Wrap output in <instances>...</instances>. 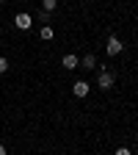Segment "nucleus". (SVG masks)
I'll return each mask as SVG.
<instances>
[{"instance_id": "nucleus-10", "label": "nucleus", "mask_w": 138, "mask_h": 155, "mask_svg": "<svg viewBox=\"0 0 138 155\" xmlns=\"http://www.w3.org/2000/svg\"><path fill=\"white\" fill-rule=\"evenodd\" d=\"M113 155H133V152H130V150H127V147H119V150H116V152H113Z\"/></svg>"}, {"instance_id": "nucleus-8", "label": "nucleus", "mask_w": 138, "mask_h": 155, "mask_svg": "<svg viewBox=\"0 0 138 155\" xmlns=\"http://www.w3.org/2000/svg\"><path fill=\"white\" fill-rule=\"evenodd\" d=\"M80 64H83V67H88V69H91V67H97V58H94V55H91V53H88V55H86V58H83V61H80Z\"/></svg>"}, {"instance_id": "nucleus-12", "label": "nucleus", "mask_w": 138, "mask_h": 155, "mask_svg": "<svg viewBox=\"0 0 138 155\" xmlns=\"http://www.w3.org/2000/svg\"><path fill=\"white\" fill-rule=\"evenodd\" d=\"M0 3H3V0H0Z\"/></svg>"}, {"instance_id": "nucleus-5", "label": "nucleus", "mask_w": 138, "mask_h": 155, "mask_svg": "<svg viewBox=\"0 0 138 155\" xmlns=\"http://www.w3.org/2000/svg\"><path fill=\"white\" fill-rule=\"evenodd\" d=\"M72 91H75V97H86V94H88V83H86V81H77V83L72 86Z\"/></svg>"}, {"instance_id": "nucleus-2", "label": "nucleus", "mask_w": 138, "mask_h": 155, "mask_svg": "<svg viewBox=\"0 0 138 155\" xmlns=\"http://www.w3.org/2000/svg\"><path fill=\"white\" fill-rule=\"evenodd\" d=\"M97 86H100V89H111V86H113V72H108V69H100Z\"/></svg>"}, {"instance_id": "nucleus-11", "label": "nucleus", "mask_w": 138, "mask_h": 155, "mask_svg": "<svg viewBox=\"0 0 138 155\" xmlns=\"http://www.w3.org/2000/svg\"><path fill=\"white\" fill-rule=\"evenodd\" d=\"M0 155H6V147H3V144H0Z\"/></svg>"}, {"instance_id": "nucleus-6", "label": "nucleus", "mask_w": 138, "mask_h": 155, "mask_svg": "<svg viewBox=\"0 0 138 155\" xmlns=\"http://www.w3.org/2000/svg\"><path fill=\"white\" fill-rule=\"evenodd\" d=\"M55 6H58V0H42V11H47V14H50Z\"/></svg>"}, {"instance_id": "nucleus-7", "label": "nucleus", "mask_w": 138, "mask_h": 155, "mask_svg": "<svg viewBox=\"0 0 138 155\" xmlns=\"http://www.w3.org/2000/svg\"><path fill=\"white\" fill-rule=\"evenodd\" d=\"M39 36H42L44 42H50V39H53V28H50V25H44L42 31H39Z\"/></svg>"}, {"instance_id": "nucleus-9", "label": "nucleus", "mask_w": 138, "mask_h": 155, "mask_svg": "<svg viewBox=\"0 0 138 155\" xmlns=\"http://www.w3.org/2000/svg\"><path fill=\"white\" fill-rule=\"evenodd\" d=\"M6 69H8V61H6V58H3V55H0V75H3Z\"/></svg>"}, {"instance_id": "nucleus-1", "label": "nucleus", "mask_w": 138, "mask_h": 155, "mask_svg": "<svg viewBox=\"0 0 138 155\" xmlns=\"http://www.w3.org/2000/svg\"><path fill=\"white\" fill-rule=\"evenodd\" d=\"M122 50H124V45H122V39H116V36H111V39H108V45H105V53H108V55H119Z\"/></svg>"}, {"instance_id": "nucleus-4", "label": "nucleus", "mask_w": 138, "mask_h": 155, "mask_svg": "<svg viewBox=\"0 0 138 155\" xmlns=\"http://www.w3.org/2000/svg\"><path fill=\"white\" fill-rule=\"evenodd\" d=\"M61 64H64L66 69H75L77 64H80V58H77L75 53H66V55H64V61H61Z\"/></svg>"}, {"instance_id": "nucleus-3", "label": "nucleus", "mask_w": 138, "mask_h": 155, "mask_svg": "<svg viewBox=\"0 0 138 155\" xmlns=\"http://www.w3.org/2000/svg\"><path fill=\"white\" fill-rule=\"evenodd\" d=\"M14 25H17L19 31H28V28L33 25V17H30V14H17V17H14Z\"/></svg>"}]
</instances>
